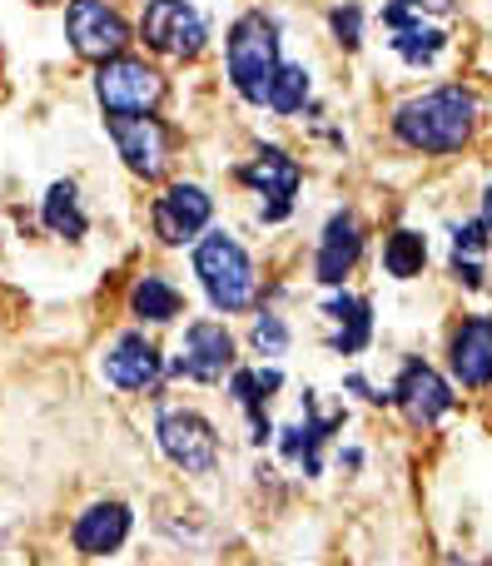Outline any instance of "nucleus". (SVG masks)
Here are the masks:
<instances>
[{
    "label": "nucleus",
    "instance_id": "1",
    "mask_svg": "<svg viewBox=\"0 0 492 566\" xmlns=\"http://www.w3.org/2000/svg\"><path fill=\"white\" fill-rule=\"evenodd\" d=\"M473 119H478V99L458 85H443V90H428V95L408 99L394 115V129L408 149L453 155V149H463V139L473 135Z\"/></svg>",
    "mask_w": 492,
    "mask_h": 566
},
{
    "label": "nucleus",
    "instance_id": "2",
    "mask_svg": "<svg viewBox=\"0 0 492 566\" xmlns=\"http://www.w3.org/2000/svg\"><path fill=\"white\" fill-rule=\"evenodd\" d=\"M279 75V35L269 15H244L234 30H229V80L244 99L264 105L269 85Z\"/></svg>",
    "mask_w": 492,
    "mask_h": 566
},
{
    "label": "nucleus",
    "instance_id": "3",
    "mask_svg": "<svg viewBox=\"0 0 492 566\" xmlns=\"http://www.w3.org/2000/svg\"><path fill=\"white\" fill-rule=\"evenodd\" d=\"M195 274L205 283L209 298H214V308H224V313H239L259 298L254 264H249V254L229 234H209L195 249Z\"/></svg>",
    "mask_w": 492,
    "mask_h": 566
},
{
    "label": "nucleus",
    "instance_id": "4",
    "mask_svg": "<svg viewBox=\"0 0 492 566\" xmlns=\"http://www.w3.org/2000/svg\"><path fill=\"white\" fill-rule=\"evenodd\" d=\"M95 95L109 115H149V109L165 99V80L145 65V60H129L115 55L100 65L95 75Z\"/></svg>",
    "mask_w": 492,
    "mask_h": 566
},
{
    "label": "nucleus",
    "instance_id": "5",
    "mask_svg": "<svg viewBox=\"0 0 492 566\" xmlns=\"http://www.w3.org/2000/svg\"><path fill=\"white\" fill-rule=\"evenodd\" d=\"M139 35L149 50L175 60H195L205 50V20L189 0H149L145 20H139Z\"/></svg>",
    "mask_w": 492,
    "mask_h": 566
},
{
    "label": "nucleus",
    "instance_id": "6",
    "mask_svg": "<svg viewBox=\"0 0 492 566\" xmlns=\"http://www.w3.org/2000/svg\"><path fill=\"white\" fill-rule=\"evenodd\" d=\"M129 40V25L105 6V0H70V45L85 60H115Z\"/></svg>",
    "mask_w": 492,
    "mask_h": 566
},
{
    "label": "nucleus",
    "instance_id": "7",
    "mask_svg": "<svg viewBox=\"0 0 492 566\" xmlns=\"http://www.w3.org/2000/svg\"><path fill=\"white\" fill-rule=\"evenodd\" d=\"M159 448L185 472H214L219 462V438L199 412H159Z\"/></svg>",
    "mask_w": 492,
    "mask_h": 566
},
{
    "label": "nucleus",
    "instance_id": "8",
    "mask_svg": "<svg viewBox=\"0 0 492 566\" xmlns=\"http://www.w3.org/2000/svg\"><path fill=\"white\" fill-rule=\"evenodd\" d=\"M109 139L135 175L155 179L169 159V129L155 115H109Z\"/></svg>",
    "mask_w": 492,
    "mask_h": 566
},
{
    "label": "nucleus",
    "instance_id": "9",
    "mask_svg": "<svg viewBox=\"0 0 492 566\" xmlns=\"http://www.w3.org/2000/svg\"><path fill=\"white\" fill-rule=\"evenodd\" d=\"M209 214H214V205H209V195L199 185H175L159 195L155 205V229L165 244H185V239H195L199 229L209 224Z\"/></svg>",
    "mask_w": 492,
    "mask_h": 566
},
{
    "label": "nucleus",
    "instance_id": "10",
    "mask_svg": "<svg viewBox=\"0 0 492 566\" xmlns=\"http://www.w3.org/2000/svg\"><path fill=\"white\" fill-rule=\"evenodd\" d=\"M229 363H234V338H229L219 323H189L185 353L175 358V373L199 378V382H214V378H224Z\"/></svg>",
    "mask_w": 492,
    "mask_h": 566
},
{
    "label": "nucleus",
    "instance_id": "11",
    "mask_svg": "<svg viewBox=\"0 0 492 566\" xmlns=\"http://www.w3.org/2000/svg\"><path fill=\"white\" fill-rule=\"evenodd\" d=\"M244 185L259 189L264 219H284L289 205H294V195H299V165L284 155V149H259V159L244 169Z\"/></svg>",
    "mask_w": 492,
    "mask_h": 566
},
{
    "label": "nucleus",
    "instance_id": "12",
    "mask_svg": "<svg viewBox=\"0 0 492 566\" xmlns=\"http://www.w3.org/2000/svg\"><path fill=\"white\" fill-rule=\"evenodd\" d=\"M394 402H404V412L414 422H438L448 408H453V392H448V382L438 378L428 363H408L398 388H394Z\"/></svg>",
    "mask_w": 492,
    "mask_h": 566
},
{
    "label": "nucleus",
    "instance_id": "13",
    "mask_svg": "<svg viewBox=\"0 0 492 566\" xmlns=\"http://www.w3.org/2000/svg\"><path fill=\"white\" fill-rule=\"evenodd\" d=\"M105 378L129 392L149 388V382L159 378V348L149 338H139V333H125V338L105 353Z\"/></svg>",
    "mask_w": 492,
    "mask_h": 566
},
{
    "label": "nucleus",
    "instance_id": "14",
    "mask_svg": "<svg viewBox=\"0 0 492 566\" xmlns=\"http://www.w3.org/2000/svg\"><path fill=\"white\" fill-rule=\"evenodd\" d=\"M384 20L394 25V50L408 60V65H428V60L443 50V30L423 25V10H414L408 0H388Z\"/></svg>",
    "mask_w": 492,
    "mask_h": 566
},
{
    "label": "nucleus",
    "instance_id": "15",
    "mask_svg": "<svg viewBox=\"0 0 492 566\" xmlns=\"http://www.w3.org/2000/svg\"><path fill=\"white\" fill-rule=\"evenodd\" d=\"M129 537V507L125 502H95L90 512H80L75 522V547L85 557H105V552H119Z\"/></svg>",
    "mask_w": 492,
    "mask_h": 566
},
{
    "label": "nucleus",
    "instance_id": "16",
    "mask_svg": "<svg viewBox=\"0 0 492 566\" xmlns=\"http://www.w3.org/2000/svg\"><path fill=\"white\" fill-rule=\"evenodd\" d=\"M453 373L463 388H488L492 382V318H468L453 333Z\"/></svg>",
    "mask_w": 492,
    "mask_h": 566
},
{
    "label": "nucleus",
    "instance_id": "17",
    "mask_svg": "<svg viewBox=\"0 0 492 566\" xmlns=\"http://www.w3.org/2000/svg\"><path fill=\"white\" fill-rule=\"evenodd\" d=\"M364 254V229L354 214H334L324 229V249H318V279L324 283H344L348 269Z\"/></svg>",
    "mask_w": 492,
    "mask_h": 566
},
{
    "label": "nucleus",
    "instance_id": "18",
    "mask_svg": "<svg viewBox=\"0 0 492 566\" xmlns=\"http://www.w3.org/2000/svg\"><path fill=\"white\" fill-rule=\"evenodd\" d=\"M328 318L338 323V333H334V348L338 353H358L368 343V333H374V318H368V303L364 298H334L328 303Z\"/></svg>",
    "mask_w": 492,
    "mask_h": 566
},
{
    "label": "nucleus",
    "instance_id": "19",
    "mask_svg": "<svg viewBox=\"0 0 492 566\" xmlns=\"http://www.w3.org/2000/svg\"><path fill=\"white\" fill-rule=\"evenodd\" d=\"M423 264H428V239L414 234V229H398V234L384 244V269H388L394 279L423 274Z\"/></svg>",
    "mask_w": 492,
    "mask_h": 566
},
{
    "label": "nucleus",
    "instance_id": "20",
    "mask_svg": "<svg viewBox=\"0 0 492 566\" xmlns=\"http://www.w3.org/2000/svg\"><path fill=\"white\" fill-rule=\"evenodd\" d=\"M129 308H135L139 318H149V323H169L179 313V293L169 289L165 279L145 274V279L135 283V293H129Z\"/></svg>",
    "mask_w": 492,
    "mask_h": 566
},
{
    "label": "nucleus",
    "instance_id": "21",
    "mask_svg": "<svg viewBox=\"0 0 492 566\" xmlns=\"http://www.w3.org/2000/svg\"><path fill=\"white\" fill-rule=\"evenodd\" d=\"M45 224L65 239H80L85 234V214H80V199H75V185H50L45 195Z\"/></svg>",
    "mask_w": 492,
    "mask_h": 566
},
{
    "label": "nucleus",
    "instance_id": "22",
    "mask_svg": "<svg viewBox=\"0 0 492 566\" xmlns=\"http://www.w3.org/2000/svg\"><path fill=\"white\" fill-rule=\"evenodd\" d=\"M308 99V70L304 65H279L274 85H269V105L279 109V115H294V109H304Z\"/></svg>",
    "mask_w": 492,
    "mask_h": 566
},
{
    "label": "nucleus",
    "instance_id": "23",
    "mask_svg": "<svg viewBox=\"0 0 492 566\" xmlns=\"http://www.w3.org/2000/svg\"><path fill=\"white\" fill-rule=\"evenodd\" d=\"M254 343H259L264 353H284V348H289V328L274 318V313H264V318L254 323Z\"/></svg>",
    "mask_w": 492,
    "mask_h": 566
},
{
    "label": "nucleus",
    "instance_id": "24",
    "mask_svg": "<svg viewBox=\"0 0 492 566\" xmlns=\"http://www.w3.org/2000/svg\"><path fill=\"white\" fill-rule=\"evenodd\" d=\"M334 30H338V40L354 50L358 45V30H364V10H358V6H338L334 10Z\"/></svg>",
    "mask_w": 492,
    "mask_h": 566
},
{
    "label": "nucleus",
    "instance_id": "25",
    "mask_svg": "<svg viewBox=\"0 0 492 566\" xmlns=\"http://www.w3.org/2000/svg\"><path fill=\"white\" fill-rule=\"evenodd\" d=\"M414 10H453V0H408Z\"/></svg>",
    "mask_w": 492,
    "mask_h": 566
},
{
    "label": "nucleus",
    "instance_id": "26",
    "mask_svg": "<svg viewBox=\"0 0 492 566\" xmlns=\"http://www.w3.org/2000/svg\"><path fill=\"white\" fill-rule=\"evenodd\" d=\"M483 224H488V234H492V189L483 195Z\"/></svg>",
    "mask_w": 492,
    "mask_h": 566
}]
</instances>
